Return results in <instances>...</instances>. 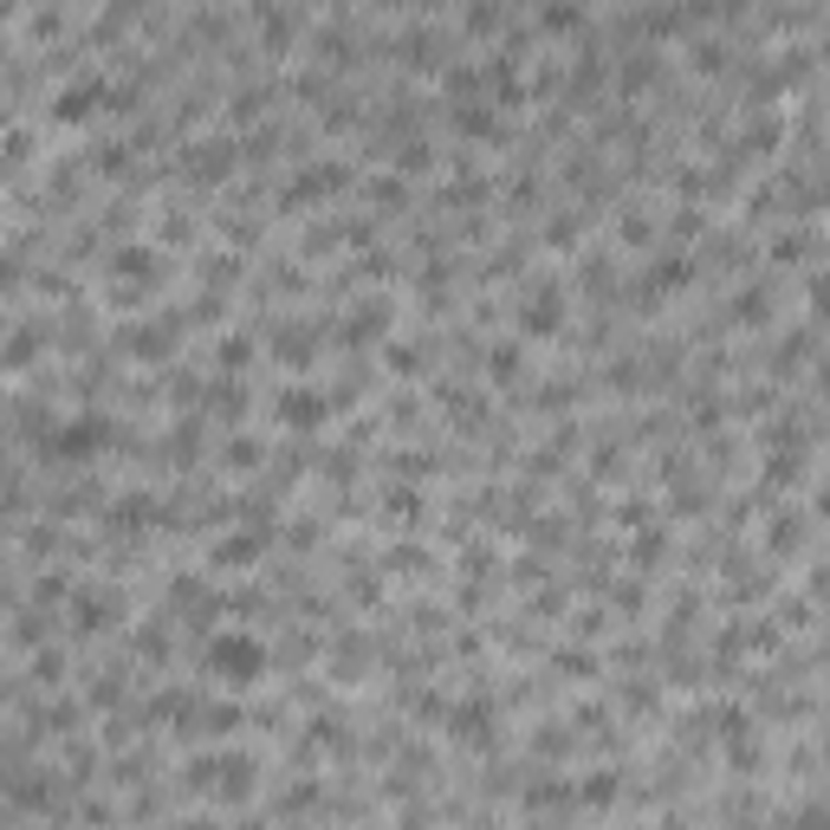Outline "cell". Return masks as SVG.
Segmentation results:
<instances>
[{"instance_id":"cell-1","label":"cell","mask_w":830,"mask_h":830,"mask_svg":"<svg viewBox=\"0 0 830 830\" xmlns=\"http://www.w3.org/2000/svg\"><path fill=\"white\" fill-rule=\"evenodd\" d=\"M215 662L227 669V681H254L260 675V642H215Z\"/></svg>"}]
</instances>
